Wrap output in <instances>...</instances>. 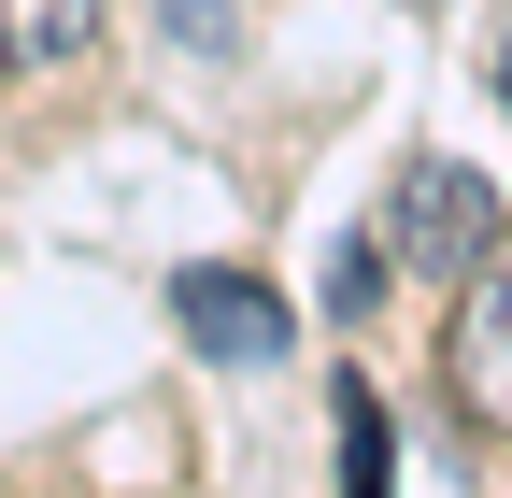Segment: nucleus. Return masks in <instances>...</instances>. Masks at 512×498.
Returning a JSON list of instances; mask_svg holds the SVG:
<instances>
[{"mask_svg":"<svg viewBox=\"0 0 512 498\" xmlns=\"http://www.w3.org/2000/svg\"><path fill=\"white\" fill-rule=\"evenodd\" d=\"M384 257L427 271V285H470V271L498 257V185L456 171V157H413V171H399V214H384Z\"/></svg>","mask_w":512,"mask_h":498,"instance_id":"1","label":"nucleus"},{"mask_svg":"<svg viewBox=\"0 0 512 498\" xmlns=\"http://www.w3.org/2000/svg\"><path fill=\"white\" fill-rule=\"evenodd\" d=\"M441 370H456V413L484 442H512V257H484L456 285V328H441Z\"/></svg>","mask_w":512,"mask_h":498,"instance_id":"2","label":"nucleus"},{"mask_svg":"<svg viewBox=\"0 0 512 498\" xmlns=\"http://www.w3.org/2000/svg\"><path fill=\"white\" fill-rule=\"evenodd\" d=\"M171 328L200 342L214 370H271L299 328H285V299L256 285V271H171Z\"/></svg>","mask_w":512,"mask_h":498,"instance_id":"3","label":"nucleus"},{"mask_svg":"<svg viewBox=\"0 0 512 498\" xmlns=\"http://www.w3.org/2000/svg\"><path fill=\"white\" fill-rule=\"evenodd\" d=\"M100 43V0H0V57L15 72H72Z\"/></svg>","mask_w":512,"mask_h":498,"instance_id":"4","label":"nucleus"},{"mask_svg":"<svg viewBox=\"0 0 512 498\" xmlns=\"http://www.w3.org/2000/svg\"><path fill=\"white\" fill-rule=\"evenodd\" d=\"M342 498H399V427H384L370 370H342Z\"/></svg>","mask_w":512,"mask_h":498,"instance_id":"5","label":"nucleus"},{"mask_svg":"<svg viewBox=\"0 0 512 498\" xmlns=\"http://www.w3.org/2000/svg\"><path fill=\"white\" fill-rule=\"evenodd\" d=\"M384 271H399V257H384V242H342V271H328V314H342V328L370 314V299H384Z\"/></svg>","mask_w":512,"mask_h":498,"instance_id":"6","label":"nucleus"},{"mask_svg":"<svg viewBox=\"0 0 512 498\" xmlns=\"http://www.w3.org/2000/svg\"><path fill=\"white\" fill-rule=\"evenodd\" d=\"M171 29L185 43H228V0H171Z\"/></svg>","mask_w":512,"mask_h":498,"instance_id":"7","label":"nucleus"},{"mask_svg":"<svg viewBox=\"0 0 512 498\" xmlns=\"http://www.w3.org/2000/svg\"><path fill=\"white\" fill-rule=\"evenodd\" d=\"M498 100H512V57H498Z\"/></svg>","mask_w":512,"mask_h":498,"instance_id":"8","label":"nucleus"}]
</instances>
